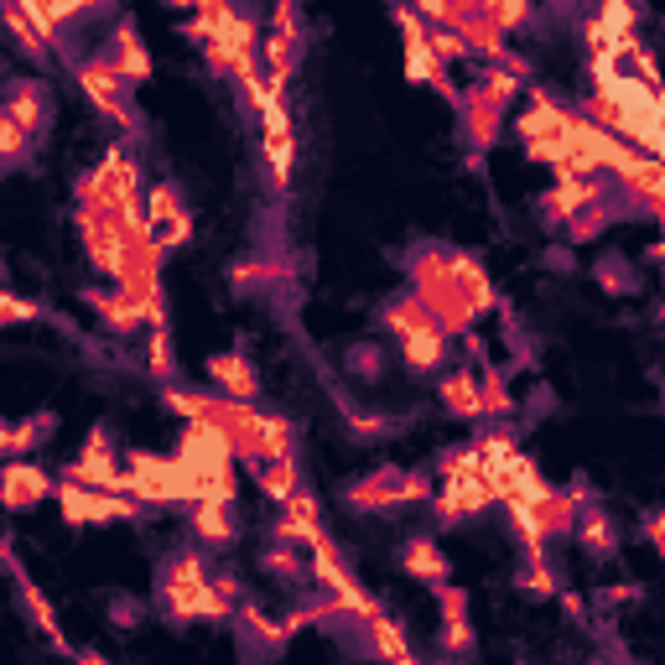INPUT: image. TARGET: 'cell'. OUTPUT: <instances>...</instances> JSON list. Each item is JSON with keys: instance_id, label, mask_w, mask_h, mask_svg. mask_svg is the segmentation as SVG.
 Returning a JSON list of instances; mask_svg holds the SVG:
<instances>
[{"instance_id": "2", "label": "cell", "mask_w": 665, "mask_h": 665, "mask_svg": "<svg viewBox=\"0 0 665 665\" xmlns=\"http://www.w3.org/2000/svg\"><path fill=\"white\" fill-rule=\"evenodd\" d=\"M63 478H79V484H100V489H125V468L115 463V443H110V427L89 432V447L63 468Z\"/></svg>"}, {"instance_id": "3", "label": "cell", "mask_w": 665, "mask_h": 665, "mask_svg": "<svg viewBox=\"0 0 665 665\" xmlns=\"http://www.w3.org/2000/svg\"><path fill=\"white\" fill-rule=\"evenodd\" d=\"M437 520L443 526H458V520H474L478 510H489L495 505V489H489V478L474 474V478H447V489L437 499Z\"/></svg>"}, {"instance_id": "16", "label": "cell", "mask_w": 665, "mask_h": 665, "mask_svg": "<svg viewBox=\"0 0 665 665\" xmlns=\"http://www.w3.org/2000/svg\"><path fill=\"white\" fill-rule=\"evenodd\" d=\"M193 530L204 536L208 547H229V541H235L229 505H224V499H198V505H193Z\"/></svg>"}, {"instance_id": "1", "label": "cell", "mask_w": 665, "mask_h": 665, "mask_svg": "<svg viewBox=\"0 0 665 665\" xmlns=\"http://www.w3.org/2000/svg\"><path fill=\"white\" fill-rule=\"evenodd\" d=\"M79 84H84V94L94 100V110H104L110 120H120V125L136 131V115H131V100H125V89L131 84L115 73L110 58H89V63H79Z\"/></svg>"}, {"instance_id": "10", "label": "cell", "mask_w": 665, "mask_h": 665, "mask_svg": "<svg viewBox=\"0 0 665 665\" xmlns=\"http://www.w3.org/2000/svg\"><path fill=\"white\" fill-rule=\"evenodd\" d=\"M208 380H214L224 395H235V401H256V391H260V380L245 354H214L208 359Z\"/></svg>"}, {"instance_id": "13", "label": "cell", "mask_w": 665, "mask_h": 665, "mask_svg": "<svg viewBox=\"0 0 665 665\" xmlns=\"http://www.w3.org/2000/svg\"><path fill=\"white\" fill-rule=\"evenodd\" d=\"M401 567H406L416 582H432V588H443V582H447V557L437 551V541H427V536L406 541V551H401Z\"/></svg>"}, {"instance_id": "9", "label": "cell", "mask_w": 665, "mask_h": 665, "mask_svg": "<svg viewBox=\"0 0 665 665\" xmlns=\"http://www.w3.org/2000/svg\"><path fill=\"white\" fill-rule=\"evenodd\" d=\"M42 495H58V484H52L42 468H32L27 458L6 463V505H11V510H27V505H37Z\"/></svg>"}, {"instance_id": "8", "label": "cell", "mask_w": 665, "mask_h": 665, "mask_svg": "<svg viewBox=\"0 0 665 665\" xmlns=\"http://www.w3.org/2000/svg\"><path fill=\"white\" fill-rule=\"evenodd\" d=\"M598 198H603V188H598L593 177H562V183H557V193H551L541 208H547V224H572L582 208L598 204Z\"/></svg>"}, {"instance_id": "29", "label": "cell", "mask_w": 665, "mask_h": 665, "mask_svg": "<svg viewBox=\"0 0 665 665\" xmlns=\"http://www.w3.org/2000/svg\"><path fill=\"white\" fill-rule=\"evenodd\" d=\"M188 235H193V219L183 214L177 224H167V229H156V245H162V250H177V245H188Z\"/></svg>"}, {"instance_id": "27", "label": "cell", "mask_w": 665, "mask_h": 665, "mask_svg": "<svg viewBox=\"0 0 665 665\" xmlns=\"http://www.w3.org/2000/svg\"><path fill=\"white\" fill-rule=\"evenodd\" d=\"M520 582H526V593H541V598H551V593H557V578H551L547 557H530V567H526V572H520Z\"/></svg>"}, {"instance_id": "34", "label": "cell", "mask_w": 665, "mask_h": 665, "mask_svg": "<svg viewBox=\"0 0 665 665\" xmlns=\"http://www.w3.org/2000/svg\"><path fill=\"white\" fill-rule=\"evenodd\" d=\"M650 541H655V547H661V557H665V510L650 515Z\"/></svg>"}, {"instance_id": "33", "label": "cell", "mask_w": 665, "mask_h": 665, "mask_svg": "<svg viewBox=\"0 0 665 665\" xmlns=\"http://www.w3.org/2000/svg\"><path fill=\"white\" fill-rule=\"evenodd\" d=\"M271 32H291L297 37V11H291V0H276V27Z\"/></svg>"}, {"instance_id": "24", "label": "cell", "mask_w": 665, "mask_h": 665, "mask_svg": "<svg viewBox=\"0 0 665 665\" xmlns=\"http://www.w3.org/2000/svg\"><path fill=\"white\" fill-rule=\"evenodd\" d=\"M598 21H603V32L614 37V42L619 37H634V0H603V17Z\"/></svg>"}, {"instance_id": "25", "label": "cell", "mask_w": 665, "mask_h": 665, "mask_svg": "<svg viewBox=\"0 0 665 665\" xmlns=\"http://www.w3.org/2000/svg\"><path fill=\"white\" fill-rule=\"evenodd\" d=\"M484 17L495 21V27H520V21H530V0H484Z\"/></svg>"}, {"instance_id": "28", "label": "cell", "mask_w": 665, "mask_h": 665, "mask_svg": "<svg viewBox=\"0 0 665 665\" xmlns=\"http://www.w3.org/2000/svg\"><path fill=\"white\" fill-rule=\"evenodd\" d=\"M432 52H437L443 63H453V58H468V42H463V32H453V27H437V32H432Z\"/></svg>"}, {"instance_id": "23", "label": "cell", "mask_w": 665, "mask_h": 665, "mask_svg": "<svg viewBox=\"0 0 665 665\" xmlns=\"http://www.w3.org/2000/svg\"><path fill=\"white\" fill-rule=\"evenodd\" d=\"M364 624H370V634H375V650H380V655H391V661H406V640H401V630H395V624L380 614V609L364 619Z\"/></svg>"}, {"instance_id": "6", "label": "cell", "mask_w": 665, "mask_h": 665, "mask_svg": "<svg viewBox=\"0 0 665 665\" xmlns=\"http://www.w3.org/2000/svg\"><path fill=\"white\" fill-rule=\"evenodd\" d=\"M401 484H406V474H401L395 463H385L380 474H370L364 484L349 489V505H354V510H401V505H406Z\"/></svg>"}, {"instance_id": "4", "label": "cell", "mask_w": 665, "mask_h": 665, "mask_svg": "<svg viewBox=\"0 0 665 665\" xmlns=\"http://www.w3.org/2000/svg\"><path fill=\"white\" fill-rule=\"evenodd\" d=\"M458 115H463V136H468V146L474 152H489L499 141V120H505V110H495V104L478 94V84L463 89V100H458Z\"/></svg>"}, {"instance_id": "26", "label": "cell", "mask_w": 665, "mask_h": 665, "mask_svg": "<svg viewBox=\"0 0 665 665\" xmlns=\"http://www.w3.org/2000/svg\"><path fill=\"white\" fill-rule=\"evenodd\" d=\"M260 562H266V572H276V578H302V562H297V551H291V541L287 547H266V557H260Z\"/></svg>"}, {"instance_id": "15", "label": "cell", "mask_w": 665, "mask_h": 665, "mask_svg": "<svg viewBox=\"0 0 665 665\" xmlns=\"http://www.w3.org/2000/svg\"><path fill=\"white\" fill-rule=\"evenodd\" d=\"M578 536H582V547L593 551V557H614V520L598 510V505H582V495H578Z\"/></svg>"}, {"instance_id": "14", "label": "cell", "mask_w": 665, "mask_h": 665, "mask_svg": "<svg viewBox=\"0 0 665 665\" xmlns=\"http://www.w3.org/2000/svg\"><path fill=\"white\" fill-rule=\"evenodd\" d=\"M443 401H447L453 416H463V422L489 416V411H484V385H478V375H468V370H458V375L443 380Z\"/></svg>"}, {"instance_id": "20", "label": "cell", "mask_w": 665, "mask_h": 665, "mask_svg": "<svg viewBox=\"0 0 665 665\" xmlns=\"http://www.w3.org/2000/svg\"><path fill=\"white\" fill-rule=\"evenodd\" d=\"M478 94H484V100L495 104V110H505V104H510L515 94H526V79H515L510 69H499V63H495V69H489L484 79H478Z\"/></svg>"}, {"instance_id": "18", "label": "cell", "mask_w": 665, "mask_h": 665, "mask_svg": "<svg viewBox=\"0 0 665 665\" xmlns=\"http://www.w3.org/2000/svg\"><path fill=\"white\" fill-rule=\"evenodd\" d=\"M183 214H188V208H183L177 183H156V188L146 193V224H152V235H156V229H167V224H177Z\"/></svg>"}, {"instance_id": "5", "label": "cell", "mask_w": 665, "mask_h": 665, "mask_svg": "<svg viewBox=\"0 0 665 665\" xmlns=\"http://www.w3.org/2000/svg\"><path fill=\"white\" fill-rule=\"evenodd\" d=\"M401 354H406V364L416 370V375H432V370H443V359H447V328L437 323V318L416 323L411 333H401Z\"/></svg>"}, {"instance_id": "11", "label": "cell", "mask_w": 665, "mask_h": 665, "mask_svg": "<svg viewBox=\"0 0 665 665\" xmlns=\"http://www.w3.org/2000/svg\"><path fill=\"white\" fill-rule=\"evenodd\" d=\"M110 63H115V73L125 79V84H146V79H152V58H146V48H141V37H136L131 21H120V27H115Z\"/></svg>"}, {"instance_id": "30", "label": "cell", "mask_w": 665, "mask_h": 665, "mask_svg": "<svg viewBox=\"0 0 665 665\" xmlns=\"http://www.w3.org/2000/svg\"><path fill=\"white\" fill-rule=\"evenodd\" d=\"M152 375H172V349L162 328H152Z\"/></svg>"}, {"instance_id": "19", "label": "cell", "mask_w": 665, "mask_h": 665, "mask_svg": "<svg viewBox=\"0 0 665 665\" xmlns=\"http://www.w3.org/2000/svg\"><path fill=\"white\" fill-rule=\"evenodd\" d=\"M260 489H266V495H271L276 505H281V510H287V505H291V495H297V489H302V478H297V463H291V458L260 463Z\"/></svg>"}, {"instance_id": "12", "label": "cell", "mask_w": 665, "mask_h": 665, "mask_svg": "<svg viewBox=\"0 0 665 665\" xmlns=\"http://www.w3.org/2000/svg\"><path fill=\"white\" fill-rule=\"evenodd\" d=\"M437 598H443V645L458 650V655H468V650H474V634H468V593L443 582Z\"/></svg>"}, {"instance_id": "31", "label": "cell", "mask_w": 665, "mask_h": 665, "mask_svg": "<svg viewBox=\"0 0 665 665\" xmlns=\"http://www.w3.org/2000/svg\"><path fill=\"white\" fill-rule=\"evenodd\" d=\"M484 411H510V395L499 385V370H489V380H484Z\"/></svg>"}, {"instance_id": "36", "label": "cell", "mask_w": 665, "mask_h": 665, "mask_svg": "<svg viewBox=\"0 0 665 665\" xmlns=\"http://www.w3.org/2000/svg\"><path fill=\"white\" fill-rule=\"evenodd\" d=\"M655 318H661V323H665V302H661V308H655Z\"/></svg>"}, {"instance_id": "22", "label": "cell", "mask_w": 665, "mask_h": 665, "mask_svg": "<svg viewBox=\"0 0 665 665\" xmlns=\"http://www.w3.org/2000/svg\"><path fill=\"white\" fill-rule=\"evenodd\" d=\"M437 474H443V478H474V474H484V447H453V453H443Z\"/></svg>"}, {"instance_id": "35", "label": "cell", "mask_w": 665, "mask_h": 665, "mask_svg": "<svg viewBox=\"0 0 665 665\" xmlns=\"http://www.w3.org/2000/svg\"><path fill=\"white\" fill-rule=\"evenodd\" d=\"M167 6H198V0H167Z\"/></svg>"}, {"instance_id": "17", "label": "cell", "mask_w": 665, "mask_h": 665, "mask_svg": "<svg viewBox=\"0 0 665 665\" xmlns=\"http://www.w3.org/2000/svg\"><path fill=\"white\" fill-rule=\"evenodd\" d=\"M52 427H58V422H52L48 411H42V416H32V422H21V427H6V432H0L6 458H27V453H32L42 437H52Z\"/></svg>"}, {"instance_id": "21", "label": "cell", "mask_w": 665, "mask_h": 665, "mask_svg": "<svg viewBox=\"0 0 665 665\" xmlns=\"http://www.w3.org/2000/svg\"><path fill=\"white\" fill-rule=\"evenodd\" d=\"M27 146H32V131H27L17 115H0V156H6V167H21V162H27Z\"/></svg>"}, {"instance_id": "7", "label": "cell", "mask_w": 665, "mask_h": 665, "mask_svg": "<svg viewBox=\"0 0 665 665\" xmlns=\"http://www.w3.org/2000/svg\"><path fill=\"white\" fill-rule=\"evenodd\" d=\"M6 115H17L32 136H42L48 131V89H42V79H11L6 84Z\"/></svg>"}, {"instance_id": "32", "label": "cell", "mask_w": 665, "mask_h": 665, "mask_svg": "<svg viewBox=\"0 0 665 665\" xmlns=\"http://www.w3.org/2000/svg\"><path fill=\"white\" fill-rule=\"evenodd\" d=\"M0 318H6V323H21V318H42V308L21 302V297H6V302H0Z\"/></svg>"}]
</instances>
